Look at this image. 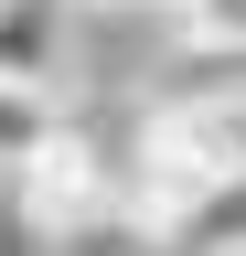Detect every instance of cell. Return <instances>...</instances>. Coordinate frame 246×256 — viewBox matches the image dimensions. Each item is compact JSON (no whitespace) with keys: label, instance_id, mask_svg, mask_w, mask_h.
Masks as SVG:
<instances>
[{"label":"cell","instance_id":"1","mask_svg":"<svg viewBox=\"0 0 246 256\" xmlns=\"http://www.w3.org/2000/svg\"><path fill=\"white\" fill-rule=\"evenodd\" d=\"M75 11H86V0H0V75H22V86H65Z\"/></svg>","mask_w":246,"mask_h":256},{"label":"cell","instance_id":"4","mask_svg":"<svg viewBox=\"0 0 246 256\" xmlns=\"http://www.w3.org/2000/svg\"><path fill=\"white\" fill-rule=\"evenodd\" d=\"M65 256H161V235H150V224H139V214H129V203H118V214H107V224H86V235H75V246H65Z\"/></svg>","mask_w":246,"mask_h":256},{"label":"cell","instance_id":"5","mask_svg":"<svg viewBox=\"0 0 246 256\" xmlns=\"http://www.w3.org/2000/svg\"><path fill=\"white\" fill-rule=\"evenodd\" d=\"M86 11H150V0H86ZM161 11H171V0H161Z\"/></svg>","mask_w":246,"mask_h":256},{"label":"cell","instance_id":"3","mask_svg":"<svg viewBox=\"0 0 246 256\" xmlns=\"http://www.w3.org/2000/svg\"><path fill=\"white\" fill-rule=\"evenodd\" d=\"M171 22H182V43H203V54L246 43V0H171Z\"/></svg>","mask_w":246,"mask_h":256},{"label":"cell","instance_id":"2","mask_svg":"<svg viewBox=\"0 0 246 256\" xmlns=\"http://www.w3.org/2000/svg\"><path fill=\"white\" fill-rule=\"evenodd\" d=\"M65 86H22V75H0V171H22V160H43L54 139H65Z\"/></svg>","mask_w":246,"mask_h":256}]
</instances>
